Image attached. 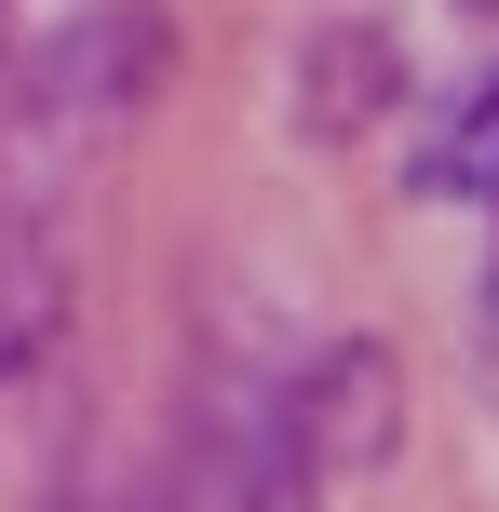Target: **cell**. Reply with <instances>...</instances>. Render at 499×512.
<instances>
[{
    "mask_svg": "<svg viewBox=\"0 0 499 512\" xmlns=\"http://www.w3.org/2000/svg\"><path fill=\"white\" fill-rule=\"evenodd\" d=\"M419 189L432 203H499V81H473L446 108V135L419 149Z\"/></svg>",
    "mask_w": 499,
    "mask_h": 512,
    "instance_id": "1",
    "label": "cell"
}]
</instances>
